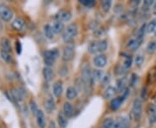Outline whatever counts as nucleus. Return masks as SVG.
<instances>
[{
    "mask_svg": "<svg viewBox=\"0 0 156 128\" xmlns=\"http://www.w3.org/2000/svg\"><path fill=\"white\" fill-rule=\"evenodd\" d=\"M143 106L142 102L140 99H135L132 106V115L135 121H140L142 116Z\"/></svg>",
    "mask_w": 156,
    "mask_h": 128,
    "instance_id": "4",
    "label": "nucleus"
},
{
    "mask_svg": "<svg viewBox=\"0 0 156 128\" xmlns=\"http://www.w3.org/2000/svg\"><path fill=\"white\" fill-rule=\"evenodd\" d=\"M78 95V91L76 88L74 87H69L66 90V98L69 100H73L75 99Z\"/></svg>",
    "mask_w": 156,
    "mask_h": 128,
    "instance_id": "22",
    "label": "nucleus"
},
{
    "mask_svg": "<svg viewBox=\"0 0 156 128\" xmlns=\"http://www.w3.org/2000/svg\"><path fill=\"white\" fill-rule=\"evenodd\" d=\"M154 3H155L154 1H150V0L144 1V3H143V8H145L146 10H148V9L150 8L152 5H154Z\"/></svg>",
    "mask_w": 156,
    "mask_h": 128,
    "instance_id": "43",
    "label": "nucleus"
},
{
    "mask_svg": "<svg viewBox=\"0 0 156 128\" xmlns=\"http://www.w3.org/2000/svg\"><path fill=\"white\" fill-rule=\"evenodd\" d=\"M147 51L148 53H154L156 51V42H154V41H151L148 43L147 45Z\"/></svg>",
    "mask_w": 156,
    "mask_h": 128,
    "instance_id": "35",
    "label": "nucleus"
},
{
    "mask_svg": "<svg viewBox=\"0 0 156 128\" xmlns=\"http://www.w3.org/2000/svg\"><path fill=\"white\" fill-rule=\"evenodd\" d=\"M137 81H138V75H136L135 74H133L132 77L130 79V85H131V87H134L137 84Z\"/></svg>",
    "mask_w": 156,
    "mask_h": 128,
    "instance_id": "41",
    "label": "nucleus"
},
{
    "mask_svg": "<svg viewBox=\"0 0 156 128\" xmlns=\"http://www.w3.org/2000/svg\"><path fill=\"white\" fill-rule=\"evenodd\" d=\"M116 88L113 86H108L107 87V88L105 89L104 93H103V98L105 99H112L113 97H115V95H116Z\"/></svg>",
    "mask_w": 156,
    "mask_h": 128,
    "instance_id": "17",
    "label": "nucleus"
},
{
    "mask_svg": "<svg viewBox=\"0 0 156 128\" xmlns=\"http://www.w3.org/2000/svg\"><path fill=\"white\" fill-rule=\"evenodd\" d=\"M144 60H145V58H144V56L142 54L137 55L135 56V58H134V64H135V66L138 67H141L143 65V63H144Z\"/></svg>",
    "mask_w": 156,
    "mask_h": 128,
    "instance_id": "34",
    "label": "nucleus"
},
{
    "mask_svg": "<svg viewBox=\"0 0 156 128\" xmlns=\"http://www.w3.org/2000/svg\"><path fill=\"white\" fill-rule=\"evenodd\" d=\"M59 56V51L57 49H52L47 50L43 54V61L46 66L51 67L53 63L56 62L57 57Z\"/></svg>",
    "mask_w": 156,
    "mask_h": 128,
    "instance_id": "5",
    "label": "nucleus"
},
{
    "mask_svg": "<svg viewBox=\"0 0 156 128\" xmlns=\"http://www.w3.org/2000/svg\"><path fill=\"white\" fill-rule=\"evenodd\" d=\"M43 79L45 80V81H47V82H50V81H52L53 76H54V72H53V69L51 68V67L45 66L43 68Z\"/></svg>",
    "mask_w": 156,
    "mask_h": 128,
    "instance_id": "15",
    "label": "nucleus"
},
{
    "mask_svg": "<svg viewBox=\"0 0 156 128\" xmlns=\"http://www.w3.org/2000/svg\"><path fill=\"white\" fill-rule=\"evenodd\" d=\"M104 76H105V74L101 69H95L93 71L94 81H101Z\"/></svg>",
    "mask_w": 156,
    "mask_h": 128,
    "instance_id": "27",
    "label": "nucleus"
},
{
    "mask_svg": "<svg viewBox=\"0 0 156 128\" xmlns=\"http://www.w3.org/2000/svg\"><path fill=\"white\" fill-rule=\"evenodd\" d=\"M4 95H5V96L7 97V99H8L11 103H13V104H15V105H17V102L16 101V99H15V98L13 97V95H12L11 92H10V91H5V92H4Z\"/></svg>",
    "mask_w": 156,
    "mask_h": 128,
    "instance_id": "39",
    "label": "nucleus"
},
{
    "mask_svg": "<svg viewBox=\"0 0 156 128\" xmlns=\"http://www.w3.org/2000/svg\"><path fill=\"white\" fill-rule=\"evenodd\" d=\"M156 31V20L153 19L147 24V32L148 34L155 33Z\"/></svg>",
    "mask_w": 156,
    "mask_h": 128,
    "instance_id": "32",
    "label": "nucleus"
},
{
    "mask_svg": "<svg viewBox=\"0 0 156 128\" xmlns=\"http://www.w3.org/2000/svg\"><path fill=\"white\" fill-rule=\"evenodd\" d=\"M2 29H3V24H2V23L0 22V31H2Z\"/></svg>",
    "mask_w": 156,
    "mask_h": 128,
    "instance_id": "49",
    "label": "nucleus"
},
{
    "mask_svg": "<svg viewBox=\"0 0 156 128\" xmlns=\"http://www.w3.org/2000/svg\"><path fill=\"white\" fill-rule=\"evenodd\" d=\"M154 10H155V12H156V1L155 2V3H154Z\"/></svg>",
    "mask_w": 156,
    "mask_h": 128,
    "instance_id": "48",
    "label": "nucleus"
},
{
    "mask_svg": "<svg viewBox=\"0 0 156 128\" xmlns=\"http://www.w3.org/2000/svg\"><path fill=\"white\" fill-rule=\"evenodd\" d=\"M108 49V42L106 40H101V41H96L92 42L89 47H88V51L90 54H101L102 52L106 51Z\"/></svg>",
    "mask_w": 156,
    "mask_h": 128,
    "instance_id": "3",
    "label": "nucleus"
},
{
    "mask_svg": "<svg viewBox=\"0 0 156 128\" xmlns=\"http://www.w3.org/2000/svg\"><path fill=\"white\" fill-rule=\"evenodd\" d=\"M56 17H57V19L58 21H61V22L63 23V22L69 21L71 19V17H72V15H71V13L69 11H68L66 10H62L57 14Z\"/></svg>",
    "mask_w": 156,
    "mask_h": 128,
    "instance_id": "12",
    "label": "nucleus"
},
{
    "mask_svg": "<svg viewBox=\"0 0 156 128\" xmlns=\"http://www.w3.org/2000/svg\"><path fill=\"white\" fill-rule=\"evenodd\" d=\"M68 67H67V66H65V65H62L60 67H59V75H61V76H65L67 74H68Z\"/></svg>",
    "mask_w": 156,
    "mask_h": 128,
    "instance_id": "40",
    "label": "nucleus"
},
{
    "mask_svg": "<svg viewBox=\"0 0 156 128\" xmlns=\"http://www.w3.org/2000/svg\"><path fill=\"white\" fill-rule=\"evenodd\" d=\"M48 128H57L55 122H54V121H50V124H49V127H48Z\"/></svg>",
    "mask_w": 156,
    "mask_h": 128,
    "instance_id": "47",
    "label": "nucleus"
},
{
    "mask_svg": "<svg viewBox=\"0 0 156 128\" xmlns=\"http://www.w3.org/2000/svg\"><path fill=\"white\" fill-rule=\"evenodd\" d=\"M43 33H44L45 37L50 40H52L55 36V32L53 31L52 25H50V24H46L43 26Z\"/></svg>",
    "mask_w": 156,
    "mask_h": 128,
    "instance_id": "20",
    "label": "nucleus"
},
{
    "mask_svg": "<svg viewBox=\"0 0 156 128\" xmlns=\"http://www.w3.org/2000/svg\"><path fill=\"white\" fill-rule=\"evenodd\" d=\"M109 82H110V75L105 74L104 78H103L102 81H101V85H102L103 87H105V86H108V85L109 84Z\"/></svg>",
    "mask_w": 156,
    "mask_h": 128,
    "instance_id": "42",
    "label": "nucleus"
},
{
    "mask_svg": "<svg viewBox=\"0 0 156 128\" xmlns=\"http://www.w3.org/2000/svg\"><path fill=\"white\" fill-rule=\"evenodd\" d=\"M149 122L150 124H155L156 123V115L149 117Z\"/></svg>",
    "mask_w": 156,
    "mask_h": 128,
    "instance_id": "46",
    "label": "nucleus"
},
{
    "mask_svg": "<svg viewBox=\"0 0 156 128\" xmlns=\"http://www.w3.org/2000/svg\"><path fill=\"white\" fill-rule=\"evenodd\" d=\"M52 28H53V31L55 32V34H60L64 31L65 27H64V24L61 21H55L52 24Z\"/></svg>",
    "mask_w": 156,
    "mask_h": 128,
    "instance_id": "23",
    "label": "nucleus"
},
{
    "mask_svg": "<svg viewBox=\"0 0 156 128\" xmlns=\"http://www.w3.org/2000/svg\"><path fill=\"white\" fill-rule=\"evenodd\" d=\"M62 91H63V85L61 81H57L53 84L52 87V92H53V95L57 98L60 97L62 95Z\"/></svg>",
    "mask_w": 156,
    "mask_h": 128,
    "instance_id": "14",
    "label": "nucleus"
},
{
    "mask_svg": "<svg viewBox=\"0 0 156 128\" xmlns=\"http://www.w3.org/2000/svg\"><path fill=\"white\" fill-rule=\"evenodd\" d=\"M57 122H58V125L61 128H66L68 126L67 117L63 114L62 112H60L57 115Z\"/></svg>",
    "mask_w": 156,
    "mask_h": 128,
    "instance_id": "24",
    "label": "nucleus"
},
{
    "mask_svg": "<svg viewBox=\"0 0 156 128\" xmlns=\"http://www.w3.org/2000/svg\"><path fill=\"white\" fill-rule=\"evenodd\" d=\"M123 55L125 56V60L124 62H123V64H122V67H124L125 69H127V68H129V67L132 66L133 60H132L131 56H129V55H127V54H123Z\"/></svg>",
    "mask_w": 156,
    "mask_h": 128,
    "instance_id": "33",
    "label": "nucleus"
},
{
    "mask_svg": "<svg viewBox=\"0 0 156 128\" xmlns=\"http://www.w3.org/2000/svg\"><path fill=\"white\" fill-rule=\"evenodd\" d=\"M126 82H127V80H126V77H122L121 79H118L117 81H116V90L117 92H122V91H124L125 85H126Z\"/></svg>",
    "mask_w": 156,
    "mask_h": 128,
    "instance_id": "28",
    "label": "nucleus"
},
{
    "mask_svg": "<svg viewBox=\"0 0 156 128\" xmlns=\"http://www.w3.org/2000/svg\"><path fill=\"white\" fill-rule=\"evenodd\" d=\"M36 124H37L38 127H46V119H45V115L42 110H38V112L36 115Z\"/></svg>",
    "mask_w": 156,
    "mask_h": 128,
    "instance_id": "13",
    "label": "nucleus"
},
{
    "mask_svg": "<svg viewBox=\"0 0 156 128\" xmlns=\"http://www.w3.org/2000/svg\"><path fill=\"white\" fill-rule=\"evenodd\" d=\"M82 80L84 88H90L92 87L94 83L93 71L91 70L90 65L86 63L82 67Z\"/></svg>",
    "mask_w": 156,
    "mask_h": 128,
    "instance_id": "1",
    "label": "nucleus"
},
{
    "mask_svg": "<svg viewBox=\"0 0 156 128\" xmlns=\"http://www.w3.org/2000/svg\"><path fill=\"white\" fill-rule=\"evenodd\" d=\"M1 46H2V49L10 53L11 52V45L10 41L7 38H3L1 40Z\"/></svg>",
    "mask_w": 156,
    "mask_h": 128,
    "instance_id": "29",
    "label": "nucleus"
},
{
    "mask_svg": "<svg viewBox=\"0 0 156 128\" xmlns=\"http://www.w3.org/2000/svg\"><path fill=\"white\" fill-rule=\"evenodd\" d=\"M12 28L17 31H23L25 28V23L21 17H16L11 23Z\"/></svg>",
    "mask_w": 156,
    "mask_h": 128,
    "instance_id": "11",
    "label": "nucleus"
},
{
    "mask_svg": "<svg viewBox=\"0 0 156 128\" xmlns=\"http://www.w3.org/2000/svg\"><path fill=\"white\" fill-rule=\"evenodd\" d=\"M16 49H17V54H21V52H22V44H21V42L19 41H17V43H16Z\"/></svg>",
    "mask_w": 156,
    "mask_h": 128,
    "instance_id": "44",
    "label": "nucleus"
},
{
    "mask_svg": "<svg viewBox=\"0 0 156 128\" xmlns=\"http://www.w3.org/2000/svg\"><path fill=\"white\" fill-rule=\"evenodd\" d=\"M141 42L137 39V38H131L130 40H128L127 43V47L132 50V51H135L139 49L140 45H141Z\"/></svg>",
    "mask_w": 156,
    "mask_h": 128,
    "instance_id": "18",
    "label": "nucleus"
},
{
    "mask_svg": "<svg viewBox=\"0 0 156 128\" xmlns=\"http://www.w3.org/2000/svg\"><path fill=\"white\" fill-rule=\"evenodd\" d=\"M148 95V91H147V88H142V92H141V98L142 99H146Z\"/></svg>",
    "mask_w": 156,
    "mask_h": 128,
    "instance_id": "45",
    "label": "nucleus"
},
{
    "mask_svg": "<svg viewBox=\"0 0 156 128\" xmlns=\"http://www.w3.org/2000/svg\"><path fill=\"white\" fill-rule=\"evenodd\" d=\"M29 106H30V109H31V113L36 116L39 109L37 108V105L36 104V102H35L33 99H31V101H30V103H29Z\"/></svg>",
    "mask_w": 156,
    "mask_h": 128,
    "instance_id": "36",
    "label": "nucleus"
},
{
    "mask_svg": "<svg viewBox=\"0 0 156 128\" xmlns=\"http://www.w3.org/2000/svg\"><path fill=\"white\" fill-rule=\"evenodd\" d=\"M146 32H147V24H143L140 27V29L138 30L137 36H136V38H137L141 42L142 40L144 39Z\"/></svg>",
    "mask_w": 156,
    "mask_h": 128,
    "instance_id": "26",
    "label": "nucleus"
},
{
    "mask_svg": "<svg viewBox=\"0 0 156 128\" xmlns=\"http://www.w3.org/2000/svg\"><path fill=\"white\" fill-rule=\"evenodd\" d=\"M44 106H45V109L48 113H52L55 108H56V101H55V99L52 95H49L46 99H45V102H44Z\"/></svg>",
    "mask_w": 156,
    "mask_h": 128,
    "instance_id": "10",
    "label": "nucleus"
},
{
    "mask_svg": "<svg viewBox=\"0 0 156 128\" xmlns=\"http://www.w3.org/2000/svg\"><path fill=\"white\" fill-rule=\"evenodd\" d=\"M62 113L67 118H71L74 114V107L70 102H65L62 106Z\"/></svg>",
    "mask_w": 156,
    "mask_h": 128,
    "instance_id": "16",
    "label": "nucleus"
},
{
    "mask_svg": "<svg viewBox=\"0 0 156 128\" xmlns=\"http://www.w3.org/2000/svg\"><path fill=\"white\" fill-rule=\"evenodd\" d=\"M108 63V58L104 54L96 55L93 58V64L98 69L104 67Z\"/></svg>",
    "mask_w": 156,
    "mask_h": 128,
    "instance_id": "8",
    "label": "nucleus"
},
{
    "mask_svg": "<svg viewBox=\"0 0 156 128\" xmlns=\"http://www.w3.org/2000/svg\"><path fill=\"white\" fill-rule=\"evenodd\" d=\"M148 113L149 115V117L156 115V106L155 104H148Z\"/></svg>",
    "mask_w": 156,
    "mask_h": 128,
    "instance_id": "37",
    "label": "nucleus"
},
{
    "mask_svg": "<svg viewBox=\"0 0 156 128\" xmlns=\"http://www.w3.org/2000/svg\"><path fill=\"white\" fill-rule=\"evenodd\" d=\"M114 123H115V120L112 118H107L103 120L100 128H113Z\"/></svg>",
    "mask_w": 156,
    "mask_h": 128,
    "instance_id": "30",
    "label": "nucleus"
},
{
    "mask_svg": "<svg viewBox=\"0 0 156 128\" xmlns=\"http://www.w3.org/2000/svg\"><path fill=\"white\" fill-rule=\"evenodd\" d=\"M123 99H122V97H116V98H115V99H113L112 100H111V102H110V109L111 110H113V111H116V110H118L120 107H121V106L122 105V103H123Z\"/></svg>",
    "mask_w": 156,
    "mask_h": 128,
    "instance_id": "19",
    "label": "nucleus"
},
{
    "mask_svg": "<svg viewBox=\"0 0 156 128\" xmlns=\"http://www.w3.org/2000/svg\"><path fill=\"white\" fill-rule=\"evenodd\" d=\"M0 17L4 22H10L13 17V11L5 4L0 3Z\"/></svg>",
    "mask_w": 156,
    "mask_h": 128,
    "instance_id": "7",
    "label": "nucleus"
},
{
    "mask_svg": "<svg viewBox=\"0 0 156 128\" xmlns=\"http://www.w3.org/2000/svg\"><path fill=\"white\" fill-rule=\"evenodd\" d=\"M11 94H12V95L15 98V99H16V101H17V103H18V102H21V101L24 99V97L25 95L24 92L22 89H20L19 88H14V89L11 91Z\"/></svg>",
    "mask_w": 156,
    "mask_h": 128,
    "instance_id": "21",
    "label": "nucleus"
},
{
    "mask_svg": "<svg viewBox=\"0 0 156 128\" xmlns=\"http://www.w3.org/2000/svg\"><path fill=\"white\" fill-rule=\"evenodd\" d=\"M101 9L104 12H108L111 9V6H112V1H109V0H104V1H101Z\"/></svg>",
    "mask_w": 156,
    "mask_h": 128,
    "instance_id": "31",
    "label": "nucleus"
},
{
    "mask_svg": "<svg viewBox=\"0 0 156 128\" xmlns=\"http://www.w3.org/2000/svg\"><path fill=\"white\" fill-rule=\"evenodd\" d=\"M77 34H78L77 25L76 24H70L64 29V31L62 32V40L67 43H70L77 35Z\"/></svg>",
    "mask_w": 156,
    "mask_h": 128,
    "instance_id": "2",
    "label": "nucleus"
},
{
    "mask_svg": "<svg viewBox=\"0 0 156 128\" xmlns=\"http://www.w3.org/2000/svg\"><path fill=\"white\" fill-rule=\"evenodd\" d=\"M74 56H75V45L72 42L67 43L62 50V61L66 62V63L70 62L73 60Z\"/></svg>",
    "mask_w": 156,
    "mask_h": 128,
    "instance_id": "6",
    "label": "nucleus"
},
{
    "mask_svg": "<svg viewBox=\"0 0 156 128\" xmlns=\"http://www.w3.org/2000/svg\"><path fill=\"white\" fill-rule=\"evenodd\" d=\"M0 56L2 58V60L5 63H10L12 62V56L10 55V53L3 50V49H1L0 50Z\"/></svg>",
    "mask_w": 156,
    "mask_h": 128,
    "instance_id": "25",
    "label": "nucleus"
},
{
    "mask_svg": "<svg viewBox=\"0 0 156 128\" xmlns=\"http://www.w3.org/2000/svg\"><path fill=\"white\" fill-rule=\"evenodd\" d=\"M80 3L87 8H91L94 5V0H81Z\"/></svg>",
    "mask_w": 156,
    "mask_h": 128,
    "instance_id": "38",
    "label": "nucleus"
},
{
    "mask_svg": "<svg viewBox=\"0 0 156 128\" xmlns=\"http://www.w3.org/2000/svg\"><path fill=\"white\" fill-rule=\"evenodd\" d=\"M155 37H156V31H155Z\"/></svg>",
    "mask_w": 156,
    "mask_h": 128,
    "instance_id": "51",
    "label": "nucleus"
},
{
    "mask_svg": "<svg viewBox=\"0 0 156 128\" xmlns=\"http://www.w3.org/2000/svg\"><path fill=\"white\" fill-rule=\"evenodd\" d=\"M129 125V119L126 116H120L114 123L113 128H127Z\"/></svg>",
    "mask_w": 156,
    "mask_h": 128,
    "instance_id": "9",
    "label": "nucleus"
},
{
    "mask_svg": "<svg viewBox=\"0 0 156 128\" xmlns=\"http://www.w3.org/2000/svg\"><path fill=\"white\" fill-rule=\"evenodd\" d=\"M155 103H156V95L155 96Z\"/></svg>",
    "mask_w": 156,
    "mask_h": 128,
    "instance_id": "50",
    "label": "nucleus"
}]
</instances>
